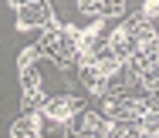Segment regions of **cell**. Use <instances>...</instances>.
<instances>
[{
	"label": "cell",
	"mask_w": 159,
	"mask_h": 138,
	"mask_svg": "<svg viewBox=\"0 0 159 138\" xmlns=\"http://www.w3.org/2000/svg\"><path fill=\"white\" fill-rule=\"evenodd\" d=\"M20 84H24V91H41V74L37 71H24L20 74Z\"/></svg>",
	"instance_id": "cell-10"
},
{
	"label": "cell",
	"mask_w": 159,
	"mask_h": 138,
	"mask_svg": "<svg viewBox=\"0 0 159 138\" xmlns=\"http://www.w3.org/2000/svg\"><path fill=\"white\" fill-rule=\"evenodd\" d=\"M78 47H81V27H75V24H51V27H44V34L37 40V51H41V57H51L54 64H61V68H71L75 64V57H78Z\"/></svg>",
	"instance_id": "cell-1"
},
{
	"label": "cell",
	"mask_w": 159,
	"mask_h": 138,
	"mask_svg": "<svg viewBox=\"0 0 159 138\" xmlns=\"http://www.w3.org/2000/svg\"><path fill=\"white\" fill-rule=\"evenodd\" d=\"M108 138H142V132H139V125H112Z\"/></svg>",
	"instance_id": "cell-9"
},
{
	"label": "cell",
	"mask_w": 159,
	"mask_h": 138,
	"mask_svg": "<svg viewBox=\"0 0 159 138\" xmlns=\"http://www.w3.org/2000/svg\"><path fill=\"white\" fill-rule=\"evenodd\" d=\"M108 121L102 118V115H95V111H81L71 125H68V132H71V138H108Z\"/></svg>",
	"instance_id": "cell-4"
},
{
	"label": "cell",
	"mask_w": 159,
	"mask_h": 138,
	"mask_svg": "<svg viewBox=\"0 0 159 138\" xmlns=\"http://www.w3.org/2000/svg\"><path fill=\"white\" fill-rule=\"evenodd\" d=\"M139 14H142V17H146V20H149V24H152V20H156V17H159V0H146V3H142V10H139Z\"/></svg>",
	"instance_id": "cell-11"
},
{
	"label": "cell",
	"mask_w": 159,
	"mask_h": 138,
	"mask_svg": "<svg viewBox=\"0 0 159 138\" xmlns=\"http://www.w3.org/2000/svg\"><path fill=\"white\" fill-rule=\"evenodd\" d=\"M10 138H44L41 115H20V118L10 125Z\"/></svg>",
	"instance_id": "cell-6"
},
{
	"label": "cell",
	"mask_w": 159,
	"mask_h": 138,
	"mask_svg": "<svg viewBox=\"0 0 159 138\" xmlns=\"http://www.w3.org/2000/svg\"><path fill=\"white\" fill-rule=\"evenodd\" d=\"M122 31H125L132 40H135V47H146V44H152V40H159V34H156V27L142 17V14H132V17H125L122 24H119Z\"/></svg>",
	"instance_id": "cell-5"
},
{
	"label": "cell",
	"mask_w": 159,
	"mask_h": 138,
	"mask_svg": "<svg viewBox=\"0 0 159 138\" xmlns=\"http://www.w3.org/2000/svg\"><path fill=\"white\" fill-rule=\"evenodd\" d=\"M37 61H41L37 44H34V47H24V51H20V57H17V68H20V74H24V71H34V64H37Z\"/></svg>",
	"instance_id": "cell-8"
},
{
	"label": "cell",
	"mask_w": 159,
	"mask_h": 138,
	"mask_svg": "<svg viewBox=\"0 0 159 138\" xmlns=\"http://www.w3.org/2000/svg\"><path fill=\"white\" fill-rule=\"evenodd\" d=\"M44 104H48V94H44V88H41V91H24V98H20V108H24V115H41V111H44Z\"/></svg>",
	"instance_id": "cell-7"
},
{
	"label": "cell",
	"mask_w": 159,
	"mask_h": 138,
	"mask_svg": "<svg viewBox=\"0 0 159 138\" xmlns=\"http://www.w3.org/2000/svg\"><path fill=\"white\" fill-rule=\"evenodd\" d=\"M85 111V101L75 98V94H61V98H48L41 118H51V121H61V125H71L78 115Z\"/></svg>",
	"instance_id": "cell-3"
},
{
	"label": "cell",
	"mask_w": 159,
	"mask_h": 138,
	"mask_svg": "<svg viewBox=\"0 0 159 138\" xmlns=\"http://www.w3.org/2000/svg\"><path fill=\"white\" fill-rule=\"evenodd\" d=\"M14 10H17V27L20 31H27V27H51L54 24V10L44 0H17Z\"/></svg>",
	"instance_id": "cell-2"
},
{
	"label": "cell",
	"mask_w": 159,
	"mask_h": 138,
	"mask_svg": "<svg viewBox=\"0 0 159 138\" xmlns=\"http://www.w3.org/2000/svg\"><path fill=\"white\" fill-rule=\"evenodd\" d=\"M149 104H152V108L159 111V91H152V94H149Z\"/></svg>",
	"instance_id": "cell-12"
}]
</instances>
